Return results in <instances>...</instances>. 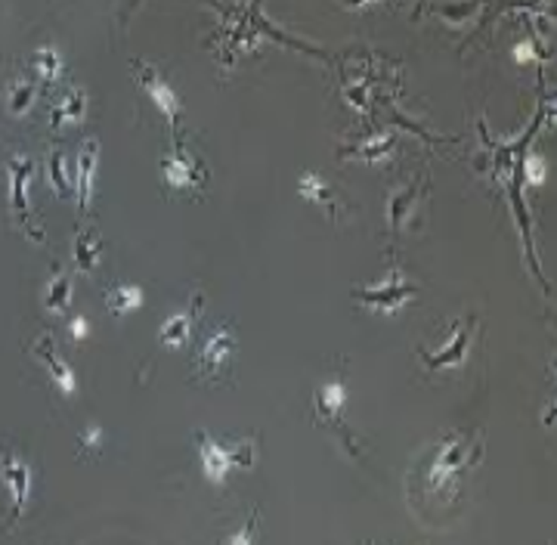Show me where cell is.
<instances>
[{
	"instance_id": "cell-2",
	"label": "cell",
	"mask_w": 557,
	"mask_h": 545,
	"mask_svg": "<svg viewBox=\"0 0 557 545\" xmlns=\"http://www.w3.org/2000/svg\"><path fill=\"white\" fill-rule=\"evenodd\" d=\"M198 456H202L205 477H208L211 484H223L226 475H230L232 468H245V465H251V450H248V446L226 450V446H220L217 440H211L208 431L198 434Z\"/></svg>"
},
{
	"instance_id": "cell-8",
	"label": "cell",
	"mask_w": 557,
	"mask_h": 545,
	"mask_svg": "<svg viewBox=\"0 0 557 545\" xmlns=\"http://www.w3.org/2000/svg\"><path fill=\"white\" fill-rule=\"evenodd\" d=\"M471 335H474V320H458L456 332H452V338L443 344V350L440 354H427V350H421V360L427 362V366L437 372V369H452V366H462L464 360H468V347H471Z\"/></svg>"
},
{
	"instance_id": "cell-12",
	"label": "cell",
	"mask_w": 557,
	"mask_h": 545,
	"mask_svg": "<svg viewBox=\"0 0 557 545\" xmlns=\"http://www.w3.org/2000/svg\"><path fill=\"white\" fill-rule=\"evenodd\" d=\"M35 354L41 356L44 362H47L50 378L56 381V387H60L62 394H75V391H77V378H75V372H71V366H69V362L62 360V356L53 350V341H50V338H41V341L35 344Z\"/></svg>"
},
{
	"instance_id": "cell-23",
	"label": "cell",
	"mask_w": 557,
	"mask_h": 545,
	"mask_svg": "<svg viewBox=\"0 0 557 545\" xmlns=\"http://www.w3.org/2000/svg\"><path fill=\"white\" fill-rule=\"evenodd\" d=\"M393 134H381L378 140H368L362 149H356V155H366V159H378V155H387L391 152V146H393Z\"/></svg>"
},
{
	"instance_id": "cell-24",
	"label": "cell",
	"mask_w": 557,
	"mask_h": 545,
	"mask_svg": "<svg viewBox=\"0 0 557 545\" xmlns=\"http://www.w3.org/2000/svg\"><path fill=\"white\" fill-rule=\"evenodd\" d=\"M523 167H527V180L529 183H542L545 180V161L539 159V155H527V161H523Z\"/></svg>"
},
{
	"instance_id": "cell-5",
	"label": "cell",
	"mask_w": 557,
	"mask_h": 545,
	"mask_svg": "<svg viewBox=\"0 0 557 545\" xmlns=\"http://www.w3.org/2000/svg\"><path fill=\"white\" fill-rule=\"evenodd\" d=\"M468 465H471L468 440H464L462 434H452V437H446V443L440 446L437 459H433V465H431V475H427V484H431V490H446V484L462 475Z\"/></svg>"
},
{
	"instance_id": "cell-28",
	"label": "cell",
	"mask_w": 557,
	"mask_h": 545,
	"mask_svg": "<svg viewBox=\"0 0 557 545\" xmlns=\"http://www.w3.org/2000/svg\"><path fill=\"white\" fill-rule=\"evenodd\" d=\"M514 50H517V53H514L517 60H529V56H533V44H527V41H523V44H517Z\"/></svg>"
},
{
	"instance_id": "cell-25",
	"label": "cell",
	"mask_w": 557,
	"mask_h": 545,
	"mask_svg": "<svg viewBox=\"0 0 557 545\" xmlns=\"http://www.w3.org/2000/svg\"><path fill=\"white\" fill-rule=\"evenodd\" d=\"M254 530H257V511L251 515V521L245 524L242 530H236V533L230 536V545H254Z\"/></svg>"
},
{
	"instance_id": "cell-7",
	"label": "cell",
	"mask_w": 557,
	"mask_h": 545,
	"mask_svg": "<svg viewBox=\"0 0 557 545\" xmlns=\"http://www.w3.org/2000/svg\"><path fill=\"white\" fill-rule=\"evenodd\" d=\"M0 480L6 484L12 499V521H19L28 505V492H31V468L25 462H19L10 450L0 452Z\"/></svg>"
},
{
	"instance_id": "cell-15",
	"label": "cell",
	"mask_w": 557,
	"mask_h": 545,
	"mask_svg": "<svg viewBox=\"0 0 557 545\" xmlns=\"http://www.w3.org/2000/svg\"><path fill=\"white\" fill-rule=\"evenodd\" d=\"M87 109V94L84 90H69L62 100L53 102L50 109V125H62V121H77Z\"/></svg>"
},
{
	"instance_id": "cell-13",
	"label": "cell",
	"mask_w": 557,
	"mask_h": 545,
	"mask_svg": "<svg viewBox=\"0 0 557 545\" xmlns=\"http://www.w3.org/2000/svg\"><path fill=\"white\" fill-rule=\"evenodd\" d=\"M344 403H347V385L341 378L326 381L322 387H316V412H319L322 419L338 421Z\"/></svg>"
},
{
	"instance_id": "cell-6",
	"label": "cell",
	"mask_w": 557,
	"mask_h": 545,
	"mask_svg": "<svg viewBox=\"0 0 557 545\" xmlns=\"http://www.w3.org/2000/svg\"><path fill=\"white\" fill-rule=\"evenodd\" d=\"M416 291H418L416 282H409L403 272H393V276H387L381 285H372V289H353V297L359 304H366V307L391 313V310L403 307Z\"/></svg>"
},
{
	"instance_id": "cell-14",
	"label": "cell",
	"mask_w": 557,
	"mask_h": 545,
	"mask_svg": "<svg viewBox=\"0 0 557 545\" xmlns=\"http://www.w3.org/2000/svg\"><path fill=\"white\" fill-rule=\"evenodd\" d=\"M100 257H102L100 236H96L93 226H87V230H81V232H77V239H75V264H77V270L90 272L96 267V264H100Z\"/></svg>"
},
{
	"instance_id": "cell-9",
	"label": "cell",
	"mask_w": 557,
	"mask_h": 545,
	"mask_svg": "<svg viewBox=\"0 0 557 545\" xmlns=\"http://www.w3.org/2000/svg\"><path fill=\"white\" fill-rule=\"evenodd\" d=\"M96 165H100V142L87 140L77 152V167H75V196H77V207L87 211L90 196H93V174Z\"/></svg>"
},
{
	"instance_id": "cell-3",
	"label": "cell",
	"mask_w": 557,
	"mask_h": 545,
	"mask_svg": "<svg viewBox=\"0 0 557 545\" xmlns=\"http://www.w3.org/2000/svg\"><path fill=\"white\" fill-rule=\"evenodd\" d=\"M31 167H35V161L28 159V155H12L10 161H6V171H10V205H12V214H16L19 220H22V226L28 230L31 239H37V242H44V230L31 220V211H28V180H31Z\"/></svg>"
},
{
	"instance_id": "cell-26",
	"label": "cell",
	"mask_w": 557,
	"mask_h": 545,
	"mask_svg": "<svg viewBox=\"0 0 557 545\" xmlns=\"http://www.w3.org/2000/svg\"><path fill=\"white\" fill-rule=\"evenodd\" d=\"M102 443V431L96 425H90L87 431L81 434V450H100Z\"/></svg>"
},
{
	"instance_id": "cell-20",
	"label": "cell",
	"mask_w": 557,
	"mask_h": 545,
	"mask_svg": "<svg viewBox=\"0 0 557 545\" xmlns=\"http://www.w3.org/2000/svg\"><path fill=\"white\" fill-rule=\"evenodd\" d=\"M69 301H71V279H69V272H56V276L50 279V285H47V307L60 313V310L69 307Z\"/></svg>"
},
{
	"instance_id": "cell-21",
	"label": "cell",
	"mask_w": 557,
	"mask_h": 545,
	"mask_svg": "<svg viewBox=\"0 0 557 545\" xmlns=\"http://www.w3.org/2000/svg\"><path fill=\"white\" fill-rule=\"evenodd\" d=\"M31 100H35V84L25 81V77H16L10 84V109L12 112H25L31 106Z\"/></svg>"
},
{
	"instance_id": "cell-1",
	"label": "cell",
	"mask_w": 557,
	"mask_h": 545,
	"mask_svg": "<svg viewBox=\"0 0 557 545\" xmlns=\"http://www.w3.org/2000/svg\"><path fill=\"white\" fill-rule=\"evenodd\" d=\"M236 354V326H220L208 335V341L198 347L196 354V369L205 381L223 378L230 369V356Z\"/></svg>"
},
{
	"instance_id": "cell-27",
	"label": "cell",
	"mask_w": 557,
	"mask_h": 545,
	"mask_svg": "<svg viewBox=\"0 0 557 545\" xmlns=\"http://www.w3.org/2000/svg\"><path fill=\"white\" fill-rule=\"evenodd\" d=\"M69 335L71 338H84V335H87V320H84V316H75V320L69 322Z\"/></svg>"
},
{
	"instance_id": "cell-16",
	"label": "cell",
	"mask_w": 557,
	"mask_h": 545,
	"mask_svg": "<svg viewBox=\"0 0 557 545\" xmlns=\"http://www.w3.org/2000/svg\"><path fill=\"white\" fill-rule=\"evenodd\" d=\"M47 180H50V186L60 192V196H71V190H75V174H69L66 152H62V149H53V152H50Z\"/></svg>"
},
{
	"instance_id": "cell-22",
	"label": "cell",
	"mask_w": 557,
	"mask_h": 545,
	"mask_svg": "<svg viewBox=\"0 0 557 545\" xmlns=\"http://www.w3.org/2000/svg\"><path fill=\"white\" fill-rule=\"evenodd\" d=\"M301 196H307V199H313V202H326V205H332V211H335V202L328 199V186L322 183L316 174H303V180H301Z\"/></svg>"
},
{
	"instance_id": "cell-11",
	"label": "cell",
	"mask_w": 557,
	"mask_h": 545,
	"mask_svg": "<svg viewBox=\"0 0 557 545\" xmlns=\"http://www.w3.org/2000/svg\"><path fill=\"white\" fill-rule=\"evenodd\" d=\"M198 310H202V297H192V304L183 310V313H174L167 316L165 322H161V332H158V341L167 344V347H180V344L190 341L192 335V326H196L198 320Z\"/></svg>"
},
{
	"instance_id": "cell-10",
	"label": "cell",
	"mask_w": 557,
	"mask_h": 545,
	"mask_svg": "<svg viewBox=\"0 0 557 545\" xmlns=\"http://www.w3.org/2000/svg\"><path fill=\"white\" fill-rule=\"evenodd\" d=\"M161 171H165V180L174 186V190L198 186V180H202V167H198V161L192 159L190 152H183V149H174L171 155H165Z\"/></svg>"
},
{
	"instance_id": "cell-17",
	"label": "cell",
	"mask_w": 557,
	"mask_h": 545,
	"mask_svg": "<svg viewBox=\"0 0 557 545\" xmlns=\"http://www.w3.org/2000/svg\"><path fill=\"white\" fill-rule=\"evenodd\" d=\"M416 196H418V180H412V183H406L400 192H393V199H391V226L393 230H400V226L406 224L412 205H416Z\"/></svg>"
},
{
	"instance_id": "cell-19",
	"label": "cell",
	"mask_w": 557,
	"mask_h": 545,
	"mask_svg": "<svg viewBox=\"0 0 557 545\" xmlns=\"http://www.w3.org/2000/svg\"><path fill=\"white\" fill-rule=\"evenodd\" d=\"M31 66L41 77H60L62 69H66V62H62L60 50L56 47H37L35 53H31Z\"/></svg>"
},
{
	"instance_id": "cell-18",
	"label": "cell",
	"mask_w": 557,
	"mask_h": 545,
	"mask_svg": "<svg viewBox=\"0 0 557 545\" xmlns=\"http://www.w3.org/2000/svg\"><path fill=\"white\" fill-rule=\"evenodd\" d=\"M106 304H109V310H112L115 316H121V313H127V310L140 307V304H142V289H140V285H118V289H112L106 295Z\"/></svg>"
},
{
	"instance_id": "cell-4",
	"label": "cell",
	"mask_w": 557,
	"mask_h": 545,
	"mask_svg": "<svg viewBox=\"0 0 557 545\" xmlns=\"http://www.w3.org/2000/svg\"><path fill=\"white\" fill-rule=\"evenodd\" d=\"M131 69H133V77H137V81L142 84V90L149 94V100L161 109V115L171 121V127H177L180 118H183V102H180L177 90H174L152 66H142L140 60H133Z\"/></svg>"
}]
</instances>
